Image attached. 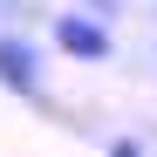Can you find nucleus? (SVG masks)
I'll return each instance as SVG.
<instances>
[{
    "mask_svg": "<svg viewBox=\"0 0 157 157\" xmlns=\"http://www.w3.org/2000/svg\"><path fill=\"white\" fill-rule=\"evenodd\" d=\"M55 48L62 55H75V62H109L116 55V41H109V28H102L96 14H55Z\"/></svg>",
    "mask_w": 157,
    "mask_h": 157,
    "instance_id": "1",
    "label": "nucleus"
},
{
    "mask_svg": "<svg viewBox=\"0 0 157 157\" xmlns=\"http://www.w3.org/2000/svg\"><path fill=\"white\" fill-rule=\"evenodd\" d=\"M0 89L14 96H41V55L28 34H0Z\"/></svg>",
    "mask_w": 157,
    "mask_h": 157,
    "instance_id": "2",
    "label": "nucleus"
},
{
    "mask_svg": "<svg viewBox=\"0 0 157 157\" xmlns=\"http://www.w3.org/2000/svg\"><path fill=\"white\" fill-rule=\"evenodd\" d=\"M109 157H144V144H130V137H116V144H109Z\"/></svg>",
    "mask_w": 157,
    "mask_h": 157,
    "instance_id": "3",
    "label": "nucleus"
}]
</instances>
